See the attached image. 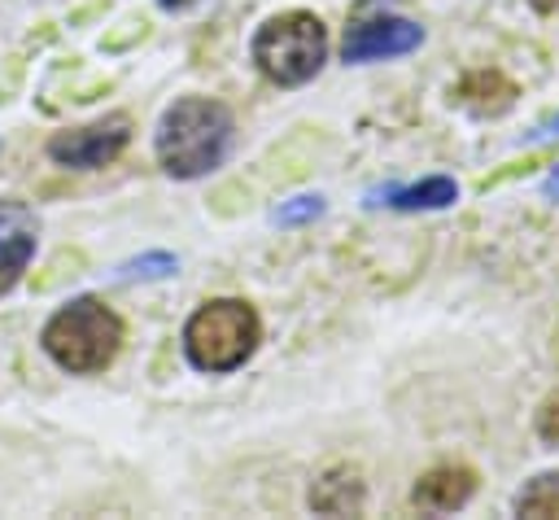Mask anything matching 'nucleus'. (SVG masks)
I'll list each match as a JSON object with an SVG mask.
<instances>
[{
  "label": "nucleus",
  "mask_w": 559,
  "mask_h": 520,
  "mask_svg": "<svg viewBox=\"0 0 559 520\" xmlns=\"http://www.w3.org/2000/svg\"><path fill=\"white\" fill-rule=\"evenodd\" d=\"M419 44H424V26H415L406 17H371V22H354L345 31L341 57L345 61H384V57H402Z\"/></svg>",
  "instance_id": "nucleus-6"
},
{
  "label": "nucleus",
  "mask_w": 559,
  "mask_h": 520,
  "mask_svg": "<svg viewBox=\"0 0 559 520\" xmlns=\"http://www.w3.org/2000/svg\"><path fill=\"white\" fill-rule=\"evenodd\" d=\"M511 101H515V87L498 70H476L459 83V105H467L472 114H502Z\"/></svg>",
  "instance_id": "nucleus-11"
},
{
  "label": "nucleus",
  "mask_w": 559,
  "mask_h": 520,
  "mask_svg": "<svg viewBox=\"0 0 559 520\" xmlns=\"http://www.w3.org/2000/svg\"><path fill=\"white\" fill-rule=\"evenodd\" d=\"M472 494H476V472L463 468V463H441V468H428L415 481L411 503L419 511H459Z\"/></svg>",
  "instance_id": "nucleus-8"
},
{
  "label": "nucleus",
  "mask_w": 559,
  "mask_h": 520,
  "mask_svg": "<svg viewBox=\"0 0 559 520\" xmlns=\"http://www.w3.org/2000/svg\"><path fill=\"white\" fill-rule=\"evenodd\" d=\"M231 135H236V118L223 101H210V96H179L162 122H157V162L166 175L175 179H197V175H210L227 149H231Z\"/></svg>",
  "instance_id": "nucleus-1"
},
{
  "label": "nucleus",
  "mask_w": 559,
  "mask_h": 520,
  "mask_svg": "<svg viewBox=\"0 0 559 520\" xmlns=\"http://www.w3.org/2000/svg\"><path fill=\"white\" fill-rule=\"evenodd\" d=\"M520 516H559V476H537L528 489L515 498Z\"/></svg>",
  "instance_id": "nucleus-12"
},
{
  "label": "nucleus",
  "mask_w": 559,
  "mask_h": 520,
  "mask_svg": "<svg viewBox=\"0 0 559 520\" xmlns=\"http://www.w3.org/2000/svg\"><path fill=\"white\" fill-rule=\"evenodd\" d=\"M258 336H262L258 310L240 297H218V302H205L183 323V354L197 371L223 376V371H236L258 350Z\"/></svg>",
  "instance_id": "nucleus-4"
},
{
  "label": "nucleus",
  "mask_w": 559,
  "mask_h": 520,
  "mask_svg": "<svg viewBox=\"0 0 559 520\" xmlns=\"http://www.w3.org/2000/svg\"><path fill=\"white\" fill-rule=\"evenodd\" d=\"M528 4H533L537 13H555V9H559V0H528Z\"/></svg>",
  "instance_id": "nucleus-16"
},
{
  "label": "nucleus",
  "mask_w": 559,
  "mask_h": 520,
  "mask_svg": "<svg viewBox=\"0 0 559 520\" xmlns=\"http://www.w3.org/2000/svg\"><path fill=\"white\" fill-rule=\"evenodd\" d=\"M555 131H559V122H555Z\"/></svg>",
  "instance_id": "nucleus-17"
},
{
  "label": "nucleus",
  "mask_w": 559,
  "mask_h": 520,
  "mask_svg": "<svg viewBox=\"0 0 559 520\" xmlns=\"http://www.w3.org/2000/svg\"><path fill=\"white\" fill-rule=\"evenodd\" d=\"M39 345L61 371L92 376L114 363V354L122 345V319L96 297H74L44 323Z\"/></svg>",
  "instance_id": "nucleus-2"
},
{
  "label": "nucleus",
  "mask_w": 559,
  "mask_h": 520,
  "mask_svg": "<svg viewBox=\"0 0 559 520\" xmlns=\"http://www.w3.org/2000/svg\"><path fill=\"white\" fill-rule=\"evenodd\" d=\"M459 197L454 179L450 175H432V179H419V184H406V188H380L371 192V205H393V210H441Z\"/></svg>",
  "instance_id": "nucleus-10"
},
{
  "label": "nucleus",
  "mask_w": 559,
  "mask_h": 520,
  "mask_svg": "<svg viewBox=\"0 0 559 520\" xmlns=\"http://www.w3.org/2000/svg\"><path fill=\"white\" fill-rule=\"evenodd\" d=\"M537 437L550 441V446H559V393L542 402V411H537Z\"/></svg>",
  "instance_id": "nucleus-15"
},
{
  "label": "nucleus",
  "mask_w": 559,
  "mask_h": 520,
  "mask_svg": "<svg viewBox=\"0 0 559 520\" xmlns=\"http://www.w3.org/2000/svg\"><path fill=\"white\" fill-rule=\"evenodd\" d=\"M362 503H367V489H362L358 468L336 463V468H328V472L310 485V507H314L319 516H358Z\"/></svg>",
  "instance_id": "nucleus-9"
},
{
  "label": "nucleus",
  "mask_w": 559,
  "mask_h": 520,
  "mask_svg": "<svg viewBox=\"0 0 559 520\" xmlns=\"http://www.w3.org/2000/svg\"><path fill=\"white\" fill-rule=\"evenodd\" d=\"M35 232H39V218L26 201H17V197L0 201V293H9L22 280V271L31 267Z\"/></svg>",
  "instance_id": "nucleus-7"
},
{
  "label": "nucleus",
  "mask_w": 559,
  "mask_h": 520,
  "mask_svg": "<svg viewBox=\"0 0 559 520\" xmlns=\"http://www.w3.org/2000/svg\"><path fill=\"white\" fill-rule=\"evenodd\" d=\"M170 271H175V258L170 253H144V258H131V262L118 267L122 280H135V275L153 280V275H170Z\"/></svg>",
  "instance_id": "nucleus-13"
},
{
  "label": "nucleus",
  "mask_w": 559,
  "mask_h": 520,
  "mask_svg": "<svg viewBox=\"0 0 559 520\" xmlns=\"http://www.w3.org/2000/svg\"><path fill=\"white\" fill-rule=\"evenodd\" d=\"M323 214V197H293L288 205H280L271 218L275 223H306V218H319Z\"/></svg>",
  "instance_id": "nucleus-14"
},
{
  "label": "nucleus",
  "mask_w": 559,
  "mask_h": 520,
  "mask_svg": "<svg viewBox=\"0 0 559 520\" xmlns=\"http://www.w3.org/2000/svg\"><path fill=\"white\" fill-rule=\"evenodd\" d=\"M249 57L271 83L301 87L319 74V66L328 57V26L306 9L275 13L258 26V35L249 44Z\"/></svg>",
  "instance_id": "nucleus-3"
},
{
  "label": "nucleus",
  "mask_w": 559,
  "mask_h": 520,
  "mask_svg": "<svg viewBox=\"0 0 559 520\" xmlns=\"http://www.w3.org/2000/svg\"><path fill=\"white\" fill-rule=\"evenodd\" d=\"M131 140V118L127 114H109L100 122H87V127H74V131H57L48 140V157L61 162V166H74V170H96V166H109Z\"/></svg>",
  "instance_id": "nucleus-5"
}]
</instances>
